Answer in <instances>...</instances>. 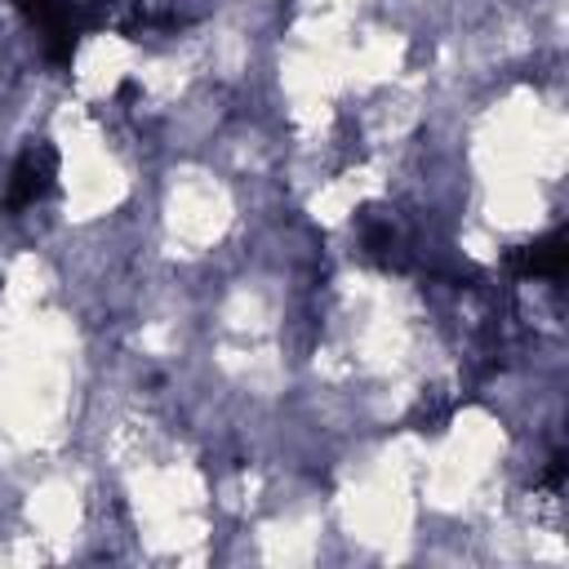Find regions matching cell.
Wrapping results in <instances>:
<instances>
[{
  "instance_id": "obj_1",
  "label": "cell",
  "mask_w": 569,
  "mask_h": 569,
  "mask_svg": "<svg viewBox=\"0 0 569 569\" xmlns=\"http://www.w3.org/2000/svg\"><path fill=\"white\" fill-rule=\"evenodd\" d=\"M13 9L36 31L44 58L58 62V67L71 62L80 36L111 27V31L129 36V40H138L142 22H147L142 0H13Z\"/></svg>"
},
{
  "instance_id": "obj_2",
  "label": "cell",
  "mask_w": 569,
  "mask_h": 569,
  "mask_svg": "<svg viewBox=\"0 0 569 569\" xmlns=\"http://www.w3.org/2000/svg\"><path fill=\"white\" fill-rule=\"evenodd\" d=\"M49 196H58V151L49 142H27L4 178V209L22 213L44 204Z\"/></svg>"
},
{
  "instance_id": "obj_3",
  "label": "cell",
  "mask_w": 569,
  "mask_h": 569,
  "mask_svg": "<svg viewBox=\"0 0 569 569\" xmlns=\"http://www.w3.org/2000/svg\"><path fill=\"white\" fill-rule=\"evenodd\" d=\"M360 253L382 271H405L418 258L413 231L405 227V218L396 209H365V218H360Z\"/></svg>"
},
{
  "instance_id": "obj_4",
  "label": "cell",
  "mask_w": 569,
  "mask_h": 569,
  "mask_svg": "<svg viewBox=\"0 0 569 569\" xmlns=\"http://www.w3.org/2000/svg\"><path fill=\"white\" fill-rule=\"evenodd\" d=\"M565 262H569V249H565V236L551 231V236H538L533 244H520L511 253V267L516 276H533V280H560L565 276Z\"/></svg>"
}]
</instances>
